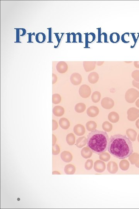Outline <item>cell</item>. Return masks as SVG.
<instances>
[{
    "label": "cell",
    "instance_id": "1",
    "mask_svg": "<svg viewBox=\"0 0 139 209\" xmlns=\"http://www.w3.org/2000/svg\"><path fill=\"white\" fill-rule=\"evenodd\" d=\"M108 150L114 157L124 159L133 153L132 143L126 136L117 134L111 136L109 139Z\"/></svg>",
    "mask_w": 139,
    "mask_h": 209
},
{
    "label": "cell",
    "instance_id": "2",
    "mask_svg": "<svg viewBox=\"0 0 139 209\" xmlns=\"http://www.w3.org/2000/svg\"><path fill=\"white\" fill-rule=\"evenodd\" d=\"M109 139L107 132L95 130L88 135L87 146L94 153L100 154L107 150Z\"/></svg>",
    "mask_w": 139,
    "mask_h": 209
},
{
    "label": "cell",
    "instance_id": "3",
    "mask_svg": "<svg viewBox=\"0 0 139 209\" xmlns=\"http://www.w3.org/2000/svg\"><path fill=\"white\" fill-rule=\"evenodd\" d=\"M139 97V91L134 88H130L125 93V100L128 103H134Z\"/></svg>",
    "mask_w": 139,
    "mask_h": 209
},
{
    "label": "cell",
    "instance_id": "4",
    "mask_svg": "<svg viewBox=\"0 0 139 209\" xmlns=\"http://www.w3.org/2000/svg\"><path fill=\"white\" fill-rule=\"evenodd\" d=\"M127 118L131 121H134L139 117V110L136 108L131 107L127 111Z\"/></svg>",
    "mask_w": 139,
    "mask_h": 209
},
{
    "label": "cell",
    "instance_id": "5",
    "mask_svg": "<svg viewBox=\"0 0 139 209\" xmlns=\"http://www.w3.org/2000/svg\"><path fill=\"white\" fill-rule=\"evenodd\" d=\"M79 93L81 97L83 98H87L91 94V88L87 85H82L79 89Z\"/></svg>",
    "mask_w": 139,
    "mask_h": 209
},
{
    "label": "cell",
    "instance_id": "6",
    "mask_svg": "<svg viewBox=\"0 0 139 209\" xmlns=\"http://www.w3.org/2000/svg\"><path fill=\"white\" fill-rule=\"evenodd\" d=\"M101 104L104 109H110L113 107L114 103V101L111 98L105 97L102 99Z\"/></svg>",
    "mask_w": 139,
    "mask_h": 209
},
{
    "label": "cell",
    "instance_id": "7",
    "mask_svg": "<svg viewBox=\"0 0 139 209\" xmlns=\"http://www.w3.org/2000/svg\"><path fill=\"white\" fill-rule=\"evenodd\" d=\"M105 163L102 160H97L94 163V169L97 172H103L105 170Z\"/></svg>",
    "mask_w": 139,
    "mask_h": 209
},
{
    "label": "cell",
    "instance_id": "8",
    "mask_svg": "<svg viewBox=\"0 0 139 209\" xmlns=\"http://www.w3.org/2000/svg\"><path fill=\"white\" fill-rule=\"evenodd\" d=\"M70 80L71 82L74 85H78L81 84L82 82V76L78 73H74L71 75Z\"/></svg>",
    "mask_w": 139,
    "mask_h": 209
},
{
    "label": "cell",
    "instance_id": "9",
    "mask_svg": "<svg viewBox=\"0 0 139 209\" xmlns=\"http://www.w3.org/2000/svg\"><path fill=\"white\" fill-rule=\"evenodd\" d=\"M56 69L58 73H61V74H63V73H65L68 70V65L65 62H59L57 64Z\"/></svg>",
    "mask_w": 139,
    "mask_h": 209
},
{
    "label": "cell",
    "instance_id": "10",
    "mask_svg": "<svg viewBox=\"0 0 139 209\" xmlns=\"http://www.w3.org/2000/svg\"><path fill=\"white\" fill-rule=\"evenodd\" d=\"M96 61H84L83 62V66L86 72H89L93 70L96 67Z\"/></svg>",
    "mask_w": 139,
    "mask_h": 209
},
{
    "label": "cell",
    "instance_id": "11",
    "mask_svg": "<svg viewBox=\"0 0 139 209\" xmlns=\"http://www.w3.org/2000/svg\"><path fill=\"white\" fill-rule=\"evenodd\" d=\"M87 113V114L90 117H96L99 113V109L95 106H92L88 108Z\"/></svg>",
    "mask_w": 139,
    "mask_h": 209
},
{
    "label": "cell",
    "instance_id": "12",
    "mask_svg": "<svg viewBox=\"0 0 139 209\" xmlns=\"http://www.w3.org/2000/svg\"><path fill=\"white\" fill-rule=\"evenodd\" d=\"M74 132L76 135L79 136H83L85 133V128L82 124H78L74 126Z\"/></svg>",
    "mask_w": 139,
    "mask_h": 209
},
{
    "label": "cell",
    "instance_id": "13",
    "mask_svg": "<svg viewBox=\"0 0 139 209\" xmlns=\"http://www.w3.org/2000/svg\"><path fill=\"white\" fill-rule=\"evenodd\" d=\"M107 169L108 171L111 174H116L118 170V165L114 161H110L107 164Z\"/></svg>",
    "mask_w": 139,
    "mask_h": 209
},
{
    "label": "cell",
    "instance_id": "14",
    "mask_svg": "<svg viewBox=\"0 0 139 209\" xmlns=\"http://www.w3.org/2000/svg\"><path fill=\"white\" fill-rule=\"evenodd\" d=\"M60 157L61 160L66 163H69L72 161L73 159L72 155L68 151H63L61 153Z\"/></svg>",
    "mask_w": 139,
    "mask_h": 209
},
{
    "label": "cell",
    "instance_id": "15",
    "mask_svg": "<svg viewBox=\"0 0 139 209\" xmlns=\"http://www.w3.org/2000/svg\"><path fill=\"white\" fill-rule=\"evenodd\" d=\"M99 79V75L98 73L96 72H93L90 73L88 76V80L89 82L91 84L97 83Z\"/></svg>",
    "mask_w": 139,
    "mask_h": 209
},
{
    "label": "cell",
    "instance_id": "16",
    "mask_svg": "<svg viewBox=\"0 0 139 209\" xmlns=\"http://www.w3.org/2000/svg\"><path fill=\"white\" fill-rule=\"evenodd\" d=\"M81 154L84 158H89L92 155V151L89 147H83L81 150Z\"/></svg>",
    "mask_w": 139,
    "mask_h": 209
},
{
    "label": "cell",
    "instance_id": "17",
    "mask_svg": "<svg viewBox=\"0 0 139 209\" xmlns=\"http://www.w3.org/2000/svg\"><path fill=\"white\" fill-rule=\"evenodd\" d=\"M53 114L56 117H61L64 114V109L60 106H56L53 108Z\"/></svg>",
    "mask_w": 139,
    "mask_h": 209
},
{
    "label": "cell",
    "instance_id": "18",
    "mask_svg": "<svg viewBox=\"0 0 139 209\" xmlns=\"http://www.w3.org/2000/svg\"><path fill=\"white\" fill-rule=\"evenodd\" d=\"M126 134L129 139L131 141H134L136 140L137 133L135 130L132 129H129L126 130Z\"/></svg>",
    "mask_w": 139,
    "mask_h": 209
},
{
    "label": "cell",
    "instance_id": "19",
    "mask_svg": "<svg viewBox=\"0 0 139 209\" xmlns=\"http://www.w3.org/2000/svg\"><path fill=\"white\" fill-rule=\"evenodd\" d=\"M108 118L111 122L116 123L119 120V115L117 112L112 111L109 114Z\"/></svg>",
    "mask_w": 139,
    "mask_h": 209
},
{
    "label": "cell",
    "instance_id": "20",
    "mask_svg": "<svg viewBox=\"0 0 139 209\" xmlns=\"http://www.w3.org/2000/svg\"><path fill=\"white\" fill-rule=\"evenodd\" d=\"M59 125L61 128L67 130L68 129L70 126V123L69 120L67 118H60L59 120Z\"/></svg>",
    "mask_w": 139,
    "mask_h": 209
},
{
    "label": "cell",
    "instance_id": "21",
    "mask_svg": "<svg viewBox=\"0 0 139 209\" xmlns=\"http://www.w3.org/2000/svg\"><path fill=\"white\" fill-rule=\"evenodd\" d=\"M76 168L74 165L68 164L65 166L64 172L67 175H73L75 174Z\"/></svg>",
    "mask_w": 139,
    "mask_h": 209
},
{
    "label": "cell",
    "instance_id": "22",
    "mask_svg": "<svg viewBox=\"0 0 139 209\" xmlns=\"http://www.w3.org/2000/svg\"><path fill=\"white\" fill-rule=\"evenodd\" d=\"M87 139L85 136L80 137L76 140V145L78 148H81L86 145Z\"/></svg>",
    "mask_w": 139,
    "mask_h": 209
},
{
    "label": "cell",
    "instance_id": "23",
    "mask_svg": "<svg viewBox=\"0 0 139 209\" xmlns=\"http://www.w3.org/2000/svg\"><path fill=\"white\" fill-rule=\"evenodd\" d=\"M87 129L89 131H92L96 130L97 127V123L94 121H89L86 124Z\"/></svg>",
    "mask_w": 139,
    "mask_h": 209
},
{
    "label": "cell",
    "instance_id": "24",
    "mask_svg": "<svg viewBox=\"0 0 139 209\" xmlns=\"http://www.w3.org/2000/svg\"><path fill=\"white\" fill-rule=\"evenodd\" d=\"M66 141L70 146L74 145L75 143V137L74 134L71 133L67 135L66 137Z\"/></svg>",
    "mask_w": 139,
    "mask_h": 209
},
{
    "label": "cell",
    "instance_id": "25",
    "mask_svg": "<svg viewBox=\"0 0 139 209\" xmlns=\"http://www.w3.org/2000/svg\"><path fill=\"white\" fill-rule=\"evenodd\" d=\"M139 159V154L137 153H132L129 157L128 160L132 165H135Z\"/></svg>",
    "mask_w": 139,
    "mask_h": 209
},
{
    "label": "cell",
    "instance_id": "26",
    "mask_svg": "<svg viewBox=\"0 0 139 209\" xmlns=\"http://www.w3.org/2000/svg\"><path fill=\"white\" fill-rule=\"evenodd\" d=\"M86 109V105L84 103H79L75 106V110L76 112L81 113L84 111Z\"/></svg>",
    "mask_w": 139,
    "mask_h": 209
},
{
    "label": "cell",
    "instance_id": "27",
    "mask_svg": "<svg viewBox=\"0 0 139 209\" xmlns=\"http://www.w3.org/2000/svg\"><path fill=\"white\" fill-rule=\"evenodd\" d=\"M129 162L126 160H121L119 163V167L120 169L123 171L127 170L129 168Z\"/></svg>",
    "mask_w": 139,
    "mask_h": 209
},
{
    "label": "cell",
    "instance_id": "28",
    "mask_svg": "<svg viewBox=\"0 0 139 209\" xmlns=\"http://www.w3.org/2000/svg\"><path fill=\"white\" fill-rule=\"evenodd\" d=\"M101 94L99 91H95L93 93L92 95V100L94 103H97L100 99Z\"/></svg>",
    "mask_w": 139,
    "mask_h": 209
},
{
    "label": "cell",
    "instance_id": "29",
    "mask_svg": "<svg viewBox=\"0 0 139 209\" xmlns=\"http://www.w3.org/2000/svg\"><path fill=\"white\" fill-rule=\"evenodd\" d=\"M103 129L107 132H109L112 130V125L108 121L104 122L103 123Z\"/></svg>",
    "mask_w": 139,
    "mask_h": 209
},
{
    "label": "cell",
    "instance_id": "30",
    "mask_svg": "<svg viewBox=\"0 0 139 209\" xmlns=\"http://www.w3.org/2000/svg\"><path fill=\"white\" fill-rule=\"evenodd\" d=\"M36 39L38 43H42L45 42L46 39V36L43 33H39L36 35Z\"/></svg>",
    "mask_w": 139,
    "mask_h": 209
},
{
    "label": "cell",
    "instance_id": "31",
    "mask_svg": "<svg viewBox=\"0 0 139 209\" xmlns=\"http://www.w3.org/2000/svg\"><path fill=\"white\" fill-rule=\"evenodd\" d=\"M111 155L107 152H103L100 154L99 158L102 161L107 162L110 160Z\"/></svg>",
    "mask_w": 139,
    "mask_h": 209
},
{
    "label": "cell",
    "instance_id": "32",
    "mask_svg": "<svg viewBox=\"0 0 139 209\" xmlns=\"http://www.w3.org/2000/svg\"><path fill=\"white\" fill-rule=\"evenodd\" d=\"M110 40L113 43H116L119 42L120 39V36L117 33H113L111 35L110 37Z\"/></svg>",
    "mask_w": 139,
    "mask_h": 209
},
{
    "label": "cell",
    "instance_id": "33",
    "mask_svg": "<svg viewBox=\"0 0 139 209\" xmlns=\"http://www.w3.org/2000/svg\"><path fill=\"white\" fill-rule=\"evenodd\" d=\"M61 101V96L58 94H54L52 95V102L54 104H59Z\"/></svg>",
    "mask_w": 139,
    "mask_h": 209
},
{
    "label": "cell",
    "instance_id": "34",
    "mask_svg": "<svg viewBox=\"0 0 139 209\" xmlns=\"http://www.w3.org/2000/svg\"><path fill=\"white\" fill-rule=\"evenodd\" d=\"M86 35V39L87 42L88 43H91L95 40L96 38V36L94 33H90L88 34H85Z\"/></svg>",
    "mask_w": 139,
    "mask_h": 209
},
{
    "label": "cell",
    "instance_id": "35",
    "mask_svg": "<svg viewBox=\"0 0 139 209\" xmlns=\"http://www.w3.org/2000/svg\"><path fill=\"white\" fill-rule=\"evenodd\" d=\"M93 166V161L92 160H88L85 164V168L87 170H90Z\"/></svg>",
    "mask_w": 139,
    "mask_h": 209
},
{
    "label": "cell",
    "instance_id": "36",
    "mask_svg": "<svg viewBox=\"0 0 139 209\" xmlns=\"http://www.w3.org/2000/svg\"><path fill=\"white\" fill-rule=\"evenodd\" d=\"M60 147L57 144H55L54 145H53L52 148V153L53 155H58L60 153Z\"/></svg>",
    "mask_w": 139,
    "mask_h": 209
},
{
    "label": "cell",
    "instance_id": "37",
    "mask_svg": "<svg viewBox=\"0 0 139 209\" xmlns=\"http://www.w3.org/2000/svg\"><path fill=\"white\" fill-rule=\"evenodd\" d=\"M132 77L136 82H139V70H135L132 73Z\"/></svg>",
    "mask_w": 139,
    "mask_h": 209
},
{
    "label": "cell",
    "instance_id": "38",
    "mask_svg": "<svg viewBox=\"0 0 139 209\" xmlns=\"http://www.w3.org/2000/svg\"><path fill=\"white\" fill-rule=\"evenodd\" d=\"M52 123H53V127H52V130L53 131H55L56 130L58 127V124L57 122L54 120H52Z\"/></svg>",
    "mask_w": 139,
    "mask_h": 209
},
{
    "label": "cell",
    "instance_id": "39",
    "mask_svg": "<svg viewBox=\"0 0 139 209\" xmlns=\"http://www.w3.org/2000/svg\"><path fill=\"white\" fill-rule=\"evenodd\" d=\"M52 84H54L57 81V77L54 74H52Z\"/></svg>",
    "mask_w": 139,
    "mask_h": 209
},
{
    "label": "cell",
    "instance_id": "40",
    "mask_svg": "<svg viewBox=\"0 0 139 209\" xmlns=\"http://www.w3.org/2000/svg\"><path fill=\"white\" fill-rule=\"evenodd\" d=\"M132 84L134 87H136L138 89H139V82H136L135 80H133L132 81Z\"/></svg>",
    "mask_w": 139,
    "mask_h": 209
},
{
    "label": "cell",
    "instance_id": "41",
    "mask_svg": "<svg viewBox=\"0 0 139 209\" xmlns=\"http://www.w3.org/2000/svg\"><path fill=\"white\" fill-rule=\"evenodd\" d=\"M52 137H53V146L56 144V143L57 139L56 137L55 136L54 134L52 135Z\"/></svg>",
    "mask_w": 139,
    "mask_h": 209
},
{
    "label": "cell",
    "instance_id": "42",
    "mask_svg": "<svg viewBox=\"0 0 139 209\" xmlns=\"http://www.w3.org/2000/svg\"><path fill=\"white\" fill-rule=\"evenodd\" d=\"M134 66L137 68H139V61H134Z\"/></svg>",
    "mask_w": 139,
    "mask_h": 209
},
{
    "label": "cell",
    "instance_id": "43",
    "mask_svg": "<svg viewBox=\"0 0 139 209\" xmlns=\"http://www.w3.org/2000/svg\"><path fill=\"white\" fill-rule=\"evenodd\" d=\"M104 62V61H98L97 62V63L96 64H97V65H98V66H100L103 65Z\"/></svg>",
    "mask_w": 139,
    "mask_h": 209
},
{
    "label": "cell",
    "instance_id": "44",
    "mask_svg": "<svg viewBox=\"0 0 139 209\" xmlns=\"http://www.w3.org/2000/svg\"><path fill=\"white\" fill-rule=\"evenodd\" d=\"M52 174L53 175H56V174H57V175H60V173L59 172L57 171H53L52 172Z\"/></svg>",
    "mask_w": 139,
    "mask_h": 209
},
{
    "label": "cell",
    "instance_id": "45",
    "mask_svg": "<svg viewBox=\"0 0 139 209\" xmlns=\"http://www.w3.org/2000/svg\"><path fill=\"white\" fill-rule=\"evenodd\" d=\"M136 125L137 128L139 129V118L136 120Z\"/></svg>",
    "mask_w": 139,
    "mask_h": 209
},
{
    "label": "cell",
    "instance_id": "46",
    "mask_svg": "<svg viewBox=\"0 0 139 209\" xmlns=\"http://www.w3.org/2000/svg\"><path fill=\"white\" fill-rule=\"evenodd\" d=\"M136 105L138 108H139V99L136 102Z\"/></svg>",
    "mask_w": 139,
    "mask_h": 209
},
{
    "label": "cell",
    "instance_id": "47",
    "mask_svg": "<svg viewBox=\"0 0 139 209\" xmlns=\"http://www.w3.org/2000/svg\"><path fill=\"white\" fill-rule=\"evenodd\" d=\"M136 167H137L138 168H139V159L138 160V162L136 163L135 164Z\"/></svg>",
    "mask_w": 139,
    "mask_h": 209
},
{
    "label": "cell",
    "instance_id": "48",
    "mask_svg": "<svg viewBox=\"0 0 139 209\" xmlns=\"http://www.w3.org/2000/svg\"><path fill=\"white\" fill-rule=\"evenodd\" d=\"M137 139H138V141L139 142V134L138 135V136Z\"/></svg>",
    "mask_w": 139,
    "mask_h": 209
},
{
    "label": "cell",
    "instance_id": "49",
    "mask_svg": "<svg viewBox=\"0 0 139 209\" xmlns=\"http://www.w3.org/2000/svg\"><path fill=\"white\" fill-rule=\"evenodd\" d=\"M125 62L127 63H131L132 62V61L131 62Z\"/></svg>",
    "mask_w": 139,
    "mask_h": 209
}]
</instances>
